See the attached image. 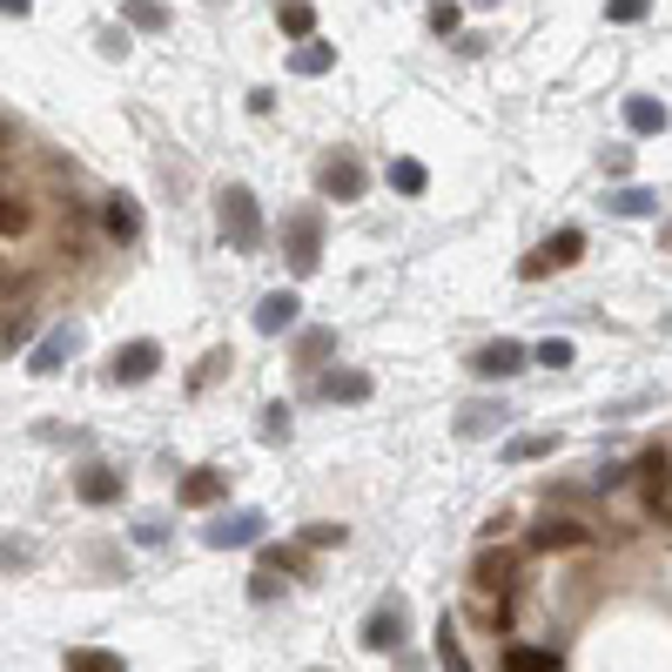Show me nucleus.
I'll return each mask as SVG.
<instances>
[{"instance_id": "1", "label": "nucleus", "mask_w": 672, "mask_h": 672, "mask_svg": "<svg viewBox=\"0 0 672 672\" xmlns=\"http://www.w3.org/2000/svg\"><path fill=\"white\" fill-rule=\"evenodd\" d=\"M222 235L235 249H262V209H256V195L243 182L222 188Z\"/></svg>"}, {"instance_id": "2", "label": "nucleus", "mask_w": 672, "mask_h": 672, "mask_svg": "<svg viewBox=\"0 0 672 672\" xmlns=\"http://www.w3.org/2000/svg\"><path fill=\"white\" fill-rule=\"evenodd\" d=\"M283 249H290V269L309 276L316 262H323V209H296L283 222Z\"/></svg>"}, {"instance_id": "3", "label": "nucleus", "mask_w": 672, "mask_h": 672, "mask_svg": "<svg viewBox=\"0 0 672 672\" xmlns=\"http://www.w3.org/2000/svg\"><path fill=\"white\" fill-rule=\"evenodd\" d=\"M632 478H639V498H646L652 518H672V457L665 451H639Z\"/></svg>"}, {"instance_id": "4", "label": "nucleus", "mask_w": 672, "mask_h": 672, "mask_svg": "<svg viewBox=\"0 0 672 672\" xmlns=\"http://www.w3.org/2000/svg\"><path fill=\"white\" fill-rule=\"evenodd\" d=\"M578 256H585V235H578V229H559L551 243H538V249L518 262V276H551V269H572Z\"/></svg>"}, {"instance_id": "5", "label": "nucleus", "mask_w": 672, "mask_h": 672, "mask_svg": "<svg viewBox=\"0 0 672 672\" xmlns=\"http://www.w3.org/2000/svg\"><path fill=\"white\" fill-rule=\"evenodd\" d=\"M155 364H162V343L135 337V343H122V350H114L108 377H114V383H148V377H155Z\"/></svg>"}, {"instance_id": "6", "label": "nucleus", "mask_w": 672, "mask_h": 672, "mask_svg": "<svg viewBox=\"0 0 672 672\" xmlns=\"http://www.w3.org/2000/svg\"><path fill=\"white\" fill-rule=\"evenodd\" d=\"M316 182H323V195H330V203H357L370 175H364V162H357V155H330Z\"/></svg>"}, {"instance_id": "7", "label": "nucleus", "mask_w": 672, "mask_h": 672, "mask_svg": "<svg viewBox=\"0 0 672 672\" xmlns=\"http://www.w3.org/2000/svg\"><path fill=\"white\" fill-rule=\"evenodd\" d=\"M364 646H370V652H398V646H404V599H383V606L364 619Z\"/></svg>"}, {"instance_id": "8", "label": "nucleus", "mask_w": 672, "mask_h": 672, "mask_svg": "<svg viewBox=\"0 0 672 672\" xmlns=\"http://www.w3.org/2000/svg\"><path fill=\"white\" fill-rule=\"evenodd\" d=\"M471 370H478V377H518V370H525V343L498 337V343H485V350H471Z\"/></svg>"}, {"instance_id": "9", "label": "nucleus", "mask_w": 672, "mask_h": 672, "mask_svg": "<svg viewBox=\"0 0 672 672\" xmlns=\"http://www.w3.org/2000/svg\"><path fill=\"white\" fill-rule=\"evenodd\" d=\"M203 538H209L216 551H229V545H256V538H262V511H229V518H216Z\"/></svg>"}, {"instance_id": "10", "label": "nucleus", "mask_w": 672, "mask_h": 672, "mask_svg": "<svg viewBox=\"0 0 672 672\" xmlns=\"http://www.w3.org/2000/svg\"><path fill=\"white\" fill-rule=\"evenodd\" d=\"M525 545H532V551H572V545H591V532H585L578 518H545V525H532Z\"/></svg>"}, {"instance_id": "11", "label": "nucleus", "mask_w": 672, "mask_h": 672, "mask_svg": "<svg viewBox=\"0 0 672 672\" xmlns=\"http://www.w3.org/2000/svg\"><path fill=\"white\" fill-rule=\"evenodd\" d=\"M296 309H303V303H296V290H269V296L256 303V330H262V337L290 330V323H296Z\"/></svg>"}, {"instance_id": "12", "label": "nucleus", "mask_w": 672, "mask_h": 672, "mask_svg": "<svg viewBox=\"0 0 672 672\" xmlns=\"http://www.w3.org/2000/svg\"><path fill=\"white\" fill-rule=\"evenodd\" d=\"M74 491H82V504H114V498H122V471L88 464L82 478H74Z\"/></svg>"}, {"instance_id": "13", "label": "nucleus", "mask_w": 672, "mask_h": 672, "mask_svg": "<svg viewBox=\"0 0 672 672\" xmlns=\"http://www.w3.org/2000/svg\"><path fill=\"white\" fill-rule=\"evenodd\" d=\"M74 343H82V330H74V323H61V330H54L41 350H34V357H27V370H34V377H54V370H61V357H68Z\"/></svg>"}, {"instance_id": "14", "label": "nucleus", "mask_w": 672, "mask_h": 672, "mask_svg": "<svg viewBox=\"0 0 672 672\" xmlns=\"http://www.w3.org/2000/svg\"><path fill=\"white\" fill-rule=\"evenodd\" d=\"M101 229L114 235V243H135V235H142V209L129 203V195H108V209H101Z\"/></svg>"}, {"instance_id": "15", "label": "nucleus", "mask_w": 672, "mask_h": 672, "mask_svg": "<svg viewBox=\"0 0 672 672\" xmlns=\"http://www.w3.org/2000/svg\"><path fill=\"white\" fill-rule=\"evenodd\" d=\"M511 572H518V559H511V551H485V559L471 565V585H478V591H504Z\"/></svg>"}, {"instance_id": "16", "label": "nucleus", "mask_w": 672, "mask_h": 672, "mask_svg": "<svg viewBox=\"0 0 672 672\" xmlns=\"http://www.w3.org/2000/svg\"><path fill=\"white\" fill-rule=\"evenodd\" d=\"M323 398H330V404H364V398H370V377H364V370H330V377H323Z\"/></svg>"}, {"instance_id": "17", "label": "nucleus", "mask_w": 672, "mask_h": 672, "mask_svg": "<svg viewBox=\"0 0 672 672\" xmlns=\"http://www.w3.org/2000/svg\"><path fill=\"white\" fill-rule=\"evenodd\" d=\"M222 491H229V478H222V471H209V464L182 478V504H216Z\"/></svg>"}, {"instance_id": "18", "label": "nucleus", "mask_w": 672, "mask_h": 672, "mask_svg": "<svg viewBox=\"0 0 672 672\" xmlns=\"http://www.w3.org/2000/svg\"><path fill=\"white\" fill-rule=\"evenodd\" d=\"M625 129H632V135H659V129H665V101L632 95V101H625Z\"/></svg>"}, {"instance_id": "19", "label": "nucleus", "mask_w": 672, "mask_h": 672, "mask_svg": "<svg viewBox=\"0 0 672 672\" xmlns=\"http://www.w3.org/2000/svg\"><path fill=\"white\" fill-rule=\"evenodd\" d=\"M504 417H511L504 404H471V411L457 417V438H485V430H498Z\"/></svg>"}, {"instance_id": "20", "label": "nucleus", "mask_w": 672, "mask_h": 672, "mask_svg": "<svg viewBox=\"0 0 672 672\" xmlns=\"http://www.w3.org/2000/svg\"><path fill=\"white\" fill-rule=\"evenodd\" d=\"M504 672H559V652H545V646H511V652H504Z\"/></svg>"}, {"instance_id": "21", "label": "nucleus", "mask_w": 672, "mask_h": 672, "mask_svg": "<svg viewBox=\"0 0 672 672\" xmlns=\"http://www.w3.org/2000/svg\"><path fill=\"white\" fill-rule=\"evenodd\" d=\"M68 672H129L122 652H101V646H74L68 652Z\"/></svg>"}, {"instance_id": "22", "label": "nucleus", "mask_w": 672, "mask_h": 672, "mask_svg": "<svg viewBox=\"0 0 672 672\" xmlns=\"http://www.w3.org/2000/svg\"><path fill=\"white\" fill-rule=\"evenodd\" d=\"M606 209H612V216H652V209H659V195H652V188H612V195H606Z\"/></svg>"}, {"instance_id": "23", "label": "nucleus", "mask_w": 672, "mask_h": 672, "mask_svg": "<svg viewBox=\"0 0 672 672\" xmlns=\"http://www.w3.org/2000/svg\"><path fill=\"white\" fill-rule=\"evenodd\" d=\"M551 451H559V438H545V430H532V438H511V444H504L511 464H538V457H551Z\"/></svg>"}, {"instance_id": "24", "label": "nucleus", "mask_w": 672, "mask_h": 672, "mask_svg": "<svg viewBox=\"0 0 672 672\" xmlns=\"http://www.w3.org/2000/svg\"><path fill=\"white\" fill-rule=\"evenodd\" d=\"M438 665H444V672H471V659H464V646H457V625H451V619H438Z\"/></svg>"}, {"instance_id": "25", "label": "nucleus", "mask_w": 672, "mask_h": 672, "mask_svg": "<svg viewBox=\"0 0 672 672\" xmlns=\"http://www.w3.org/2000/svg\"><path fill=\"white\" fill-rule=\"evenodd\" d=\"M330 61H337V48H330V41H303V48L290 54V68H296V74H323Z\"/></svg>"}, {"instance_id": "26", "label": "nucleus", "mask_w": 672, "mask_h": 672, "mask_svg": "<svg viewBox=\"0 0 672 672\" xmlns=\"http://www.w3.org/2000/svg\"><path fill=\"white\" fill-rule=\"evenodd\" d=\"M276 21H283V34H296V41H309V27H316V8H309V0H283V14H276Z\"/></svg>"}, {"instance_id": "27", "label": "nucleus", "mask_w": 672, "mask_h": 672, "mask_svg": "<svg viewBox=\"0 0 672 672\" xmlns=\"http://www.w3.org/2000/svg\"><path fill=\"white\" fill-rule=\"evenodd\" d=\"M129 21L148 27V34H162V27H169V8H162V0H129Z\"/></svg>"}, {"instance_id": "28", "label": "nucleus", "mask_w": 672, "mask_h": 672, "mask_svg": "<svg viewBox=\"0 0 672 672\" xmlns=\"http://www.w3.org/2000/svg\"><path fill=\"white\" fill-rule=\"evenodd\" d=\"M532 364H545V370H565V364H572V343H565V337H545V343L532 350Z\"/></svg>"}, {"instance_id": "29", "label": "nucleus", "mask_w": 672, "mask_h": 672, "mask_svg": "<svg viewBox=\"0 0 672 672\" xmlns=\"http://www.w3.org/2000/svg\"><path fill=\"white\" fill-rule=\"evenodd\" d=\"M424 162H390V188H404V195H424Z\"/></svg>"}, {"instance_id": "30", "label": "nucleus", "mask_w": 672, "mask_h": 672, "mask_svg": "<svg viewBox=\"0 0 672 672\" xmlns=\"http://www.w3.org/2000/svg\"><path fill=\"white\" fill-rule=\"evenodd\" d=\"M27 222H34V209L21 203V195H8V203H0V229H8V243H14V235H21Z\"/></svg>"}, {"instance_id": "31", "label": "nucleus", "mask_w": 672, "mask_h": 672, "mask_svg": "<svg viewBox=\"0 0 672 672\" xmlns=\"http://www.w3.org/2000/svg\"><path fill=\"white\" fill-rule=\"evenodd\" d=\"M262 438H269V444H283V438H290V411H283V404H269V411H262Z\"/></svg>"}, {"instance_id": "32", "label": "nucleus", "mask_w": 672, "mask_h": 672, "mask_svg": "<svg viewBox=\"0 0 672 672\" xmlns=\"http://www.w3.org/2000/svg\"><path fill=\"white\" fill-rule=\"evenodd\" d=\"M646 8H652V0H612V8H606V21H646Z\"/></svg>"}, {"instance_id": "33", "label": "nucleus", "mask_w": 672, "mask_h": 672, "mask_svg": "<svg viewBox=\"0 0 672 672\" xmlns=\"http://www.w3.org/2000/svg\"><path fill=\"white\" fill-rule=\"evenodd\" d=\"M330 350H337V337L330 330H303V357L316 364V357H330Z\"/></svg>"}, {"instance_id": "34", "label": "nucleus", "mask_w": 672, "mask_h": 672, "mask_svg": "<svg viewBox=\"0 0 672 672\" xmlns=\"http://www.w3.org/2000/svg\"><path fill=\"white\" fill-rule=\"evenodd\" d=\"M343 538H350L343 525H309V532H303V545H316V551H323V545H343Z\"/></svg>"}, {"instance_id": "35", "label": "nucleus", "mask_w": 672, "mask_h": 672, "mask_svg": "<svg viewBox=\"0 0 672 672\" xmlns=\"http://www.w3.org/2000/svg\"><path fill=\"white\" fill-rule=\"evenodd\" d=\"M262 565H269V572H296L303 559H296V551H283V545H262Z\"/></svg>"}, {"instance_id": "36", "label": "nucleus", "mask_w": 672, "mask_h": 672, "mask_svg": "<svg viewBox=\"0 0 672 672\" xmlns=\"http://www.w3.org/2000/svg\"><path fill=\"white\" fill-rule=\"evenodd\" d=\"M430 27H438V34H457V0H438V8H430Z\"/></svg>"}, {"instance_id": "37", "label": "nucleus", "mask_w": 672, "mask_h": 672, "mask_svg": "<svg viewBox=\"0 0 672 672\" xmlns=\"http://www.w3.org/2000/svg\"><path fill=\"white\" fill-rule=\"evenodd\" d=\"M249 599H276V572H269V565H256V578H249Z\"/></svg>"}, {"instance_id": "38", "label": "nucleus", "mask_w": 672, "mask_h": 672, "mask_svg": "<svg viewBox=\"0 0 672 672\" xmlns=\"http://www.w3.org/2000/svg\"><path fill=\"white\" fill-rule=\"evenodd\" d=\"M0 8H8V14H14V21H21V14H27V8H34V0H0Z\"/></svg>"}, {"instance_id": "39", "label": "nucleus", "mask_w": 672, "mask_h": 672, "mask_svg": "<svg viewBox=\"0 0 672 672\" xmlns=\"http://www.w3.org/2000/svg\"><path fill=\"white\" fill-rule=\"evenodd\" d=\"M471 8H491V0H471Z\"/></svg>"}]
</instances>
